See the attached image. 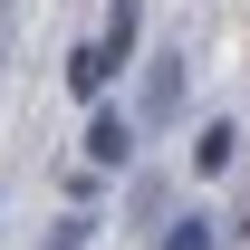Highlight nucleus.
<instances>
[{
    "instance_id": "obj_3",
    "label": "nucleus",
    "mask_w": 250,
    "mask_h": 250,
    "mask_svg": "<svg viewBox=\"0 0 250 250\" xmlns=\"http://www.w3.org/2000/svg\"><path fill=\"white\" fill-rule=\"evenodd\" d=\"M231 145H241V135H231V125H212V135L192 145V173H221V164H231Z\"/></svg>"
},
{
    "instance_id": "obj_2",
    "label": "nucleus",
    "mask_w": 250,
    "mask_h": 250,
    "mask_svg": "<svg viewBox=\"0 0 250 250\" xmlns=\"http://www.w3.org/2000/svg\"><path fill=\"white\" fill-rule=\"evenodd\" d=\"M87 154L96 164H125V154H135V125H125V116H96L87 125Z\"/></svg>"
},
{
    "instance_id": "obj_1",
    "label": "nucleus",
    "mask_w": 250,
    "mask_h": 250,
    "mask_svg": "<svg viewBox=\"0 0 250 250\" xmlns=\"http://www.w3.org/2000/svg\"><path fill=\"white\" fill-rule=\"evenodd\" d=\"M135 29H145V0H116V20H106V39H96V58H106V77L125 67V48H135Z\"/></svg>"
},
{
    "instance_id": "obj_5",
    "label": "nucleus",
    "mask_w": 250,
    "mask_h": 250,
    "mask_svg": "<svg viewBox=\"0 0 250 250\" xmlns=\"http://www.w3.org/2000/svg\"><path fill=\"white\" fill-rule=\"evenodd\" d=\"M164 250H212V221H173V231H164Z\"/></svg>"
},
{
    "instance_id": "obj_4",
    "label": "nucleus",
    "mask_w": 250,
    "mask_h": 250,
    "mask_svg": "<svg viewBox=\"0 0 250 250\" xmlns=\"http://www.w3.org/2000/svg\"><path fill=\"white\" fill-rule=\"evenodd\" d=\"M67 87H77V96H106V58L77 48V58H67Z\"/></svg>"
}]
</instances>
